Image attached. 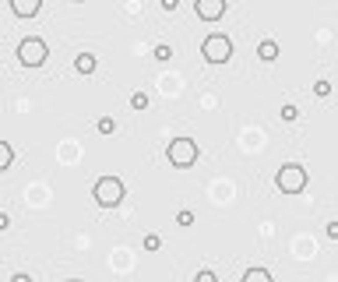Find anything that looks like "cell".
Wrapping results in <instances>:
<instances>
[{"label":"cell","mask_w":338,"mask_h":282,"mask_svg":"<svg viewBox=\"0 0 338 282\" xmlns=\"http://www.w3.org/2000/svg\"><path fill=\"white\" fill-rule=\"evenodd\" d=\"M11 159H14V152H11V145L7 141H0V173L11 166Z\"/></svg>","instance_id":"obj_11"},{"label":"cell","mask_w":338,"mask_h":282,"mask_svg":"<svg viewBox=\"0 0 338 282\" xmlns=\"http://www.w3.org/2000/svg\"><path fill=\"white\" fill-rule=\"evenodd\" d=\"M313 92L321 95V99H328V95H331V81H324V78H321V81L313 85Z\"/></svg>","instance_id":"obj_16"},{"label":"cell","mask_w":338,"mask_h":282,"mask_svg":"<svg viewBox=\"0 0 338 282\" xmlns=\"http://www.w3.org/2000/svg\"><path fill=\"white\" fill-rule=\"evenodd\" d=\"M11 11L18 18H35L39 14V0H11Z\"/></svg>","instance_id":"obj_7"},{"label":"cell","mask_w":338,"mask_h":282,"mask_svg":"<svg viewBox=\"0 0 338 282\" xmlns=\"http://www.w3.org/2000/svg\"><path fill=\"white\" fill-rule=\"evenodd\" d=\"M46 57H50V50H46V42H42V39L29 35V39H21V42H18V60L25 63V67H39Z\"/></svg>","instance_id":"obj_5"},{"label":"cell","mask_w":338,"mask_h":282,"mask_svg":"<svg viewBox=\"0 0 338 282\" xmlns=\"http://www.w3.org/2000/svg\"><path fill=\"white\" fill-rule=\"evenodd\" d=\"M152 57H155V60H162V63H166V60H169V57H173V50H169L166 42H159V46H155V50H152Z\"/></svg>","instance_id":"obj_12"},{"label":"cell","mask_w":338,"mask_h":282,"mask_svg":"<svg viewBox=\"0 0 338 282\" xmlns=\"http://www.w3.org/2000/svg\"><path fill=\"white\" fill-rule=\"evenodd\" d=\"M166 156H169V162H173L176 169H187V166L197 162V141H194V138H176V141H169Z\"/></svg>","instance_id":"obj_1"},{"label":"cell","mask_w":338,"mask_h":282,"mask_svg":"<svg viewBox=\"0 0 338 282\" xmlns=\"http://www.w3.org/2000/svg\"><path fill=\"white\" fill-rule=\"evenodd\" d=\"M194 11L201 21H218L226 14V0H194Z\"/></svg>","instance_id":"obj_6"},{"label":"cell","mask_w":338,"mask_h":282,"mask_svg":"<svg viewBox=\"0 0 338 282\" xmlns=\"http://www.w3.org/2000/svg\"><path fill=\"white\" fill-rule=\"evenodd\" d=\"M7 229H11V215H7V212H0V233H7Z\"/></svg>","instance_id":"obj_21"},{"label":"cell","mask_w":338,"mask_h":282,"mask_svg":"<svg viewBox=\"0 0 338 282\" xmlns=\"http://www.w3.org/2000/svg\"><path fill=\"white\" fill-rule=\"evenodd\" d=\"M11 282H32L29 272H18V275H11Z\"/></svg>","instance_id":"obj_22"},{"label":"cell","mask_w":338,"mask_h":282,"mask_svg":"<svg viewBox=\"0 0 338 282\" xmlns=\"http://www.w3.org/2000/svg\"><path fill=\"white\" fill-rule=\"evenodd\" d=\"M243 282H272V272L268 268H250V272H243Z\"/></svg>","instance_id":"obj_10"},{"label":"cell","mask_w":338,"mask_h":282,"mask_svg":"<svg viewBox=\"0 0 338 282\" xmlns=\"http://www.w3.org/2000/svg\"><path fill=\"white\" fill-rule=\"evenodd\" d=\"M296 117H300V110H296L292 102H285V106H282V120H285V124H292Z\"/></svg>","instance_id":"obj_14"},{"label":"cell","mask_w":338,"mask_h":282,"mask_svg":"<svg viewBox=\"0 0 338 282\" xmlns=\"http://www.w3.org/2000/svg\"><path fill=\"white\" fill-rule=\"evenodd\" d=\"M201 53H205V60L208 63H226L233 57V42H229V35H208L205 39V46H201Z\"/></svg>","instance_id":"obj_4"},{"label":"cell","mask_w":338,"mask_h":282,"mask_svg":"<svg viewBox=\"0 0 338 282\" xmlns=\"http://www.w3.org/2000/svg\"><path fill=\"white\" fill-rule=\"evenodd\" d=\"M78 4H81V0H78Z\"/></svg>","instance_id":"obj_24"},{"label":"cell","mask_w":338,"mask_h":282,"mask_svg":"<svg viewBox=\"0 0 338 282\" xmlns=\"http://www.w3.org/2000/svg\"><path fill=\"white\" fill-rule=\"evenodd\" d=\"M257 57H261L264 63H272L278 57V42H275V39H264V42L257 46Z\"/></svg>","instance_id":"obj_8"},{"label":"cell","mask_w":338,"mask_h":282,"mask_svg":"<svg viewBox=\"0 0 338 282\" xmlns=\"http://www.w3.org/2000/svg\"><path fill=\"white\" fill-rule=\"evenodd\" d=\"M159 247H162V240H159L155 233H148V236H145V251H159Z\"/></svg>","instance_id":"obj_17"},{"label":"cell","mask_w":338,"mask_h":282,"mask_svg":"<svg viewBox=\"0 0 338 282\" xmlns=\"http://www.w3.org/2000/svg\"><path fill=\"white\" fill-rule=\"evenodd\" d=\"M95 201H99L102 208H117L123 201V184L117 177H102V180L95 184Z\"/></svg>","instance_id":"obj_3"},{"label":"cell","mask_w":338,"mask_h":282,"mask_svg":"<svg viewBox=\"0 0 338 282\" xmlns=\"http://www.w3.org/2000/svg\"><path fill=\"white\" fill-rule=\"evenodd\" d=\"M190 222H194V212H180V215H176V226H190Z\"/></svg>","instance_id":"obj_18"},{"label":"cell","mask_w":338,"mask_h":282,"mask_svg":"<svg viewBox=\"0 0 338 282\" xmlns=\"http://www.w3.org/2000/svg\"><path fill=\"white\" fill-rule=\"evenodd\" d=\"M95 127H99V134H113V131H117V120H113V117H102Z\"/></svg>","instance_id":"obj_13"},{"label":"cell","mask_w":338,"mask_h":282,"mask_svg":"<svg viewBox=\"0 0 338 282\" xmlns=\"http://www.w3.org/2000/svg\"><path fill=\"white\" fill-rule=\"evenodd\" d=\"M162 7H166V11H176V7H180V0H162Z\"/></svg>","instance_id":"obj_23"},{"label":"cell","mask_w":338,"mask_h":282,"mask_svg":"<svg viewBox=\"0 0 338 282\" xmlns=\"http://www.w3.org/2000/svg\"><path fill=\"white\" fill-rule=\"evenodd\" d=\"M194 282H218V279H215V272H197V279H194Z\"/></svg>","instance_id":"obj_20"},{"label":"cell","mask_w":338,"mask_h":282,"mask_svg":"<svg viewBox=\"0 0 338 282\" xmlns=\"http://www.w3.org/2000/svg\"><path fill=\"white\" fill-rule=\"evenodd\" d=\"M324 233H328V240H338V219L328 222V229H324Z\"/></svg>","instance_id":"obj_19"},{"label":"cell","mask_w":338,"mask_h":282,"mask_svg":"<svg viewBox=\"0 0 338 282\" xmlns=\"http://www.w3.org/2000/svg\"><path fill=\"white\" fill-rule=\"evenodd\" d=\"M278 190H285V194H300V190L307 187V169L300 166V162H289V166H282L275 177Z\"/></svg>","instance_id":"obj_2"},{"label":"cell","mask_w":338,"mask_h":282,"mask_svg":"<svg viewBox=\"0 0 338 282\" xmlns=\"http://www.w3.org/2000/svg\"><path fill=\"white\" fill-rule=\"evenodd\" d=\"M74 71H78V74H92V71H95V57H92V53L74 57Z\"/></svg>","instance_id":"obj_9"},{"label":"cell","mask_w":338,"mask_h":282,"mask_svg":"<svg viewBox=\"0 0 338 282\" xmlns=\"http://www.w3.org/2000/svg\"><path fill=\"white\" fill-rule=\"evenodd\" d=\"M130 106H134V110H148V95L134 92V95H130Z\"/></svg>","instance_id":"obj_15"}]
</instances>
